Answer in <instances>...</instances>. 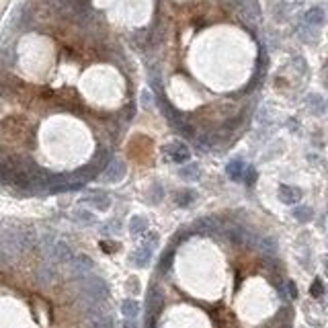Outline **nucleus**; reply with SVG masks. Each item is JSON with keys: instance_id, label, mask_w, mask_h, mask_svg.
Returning a JSON list of instances; mask_svg holds the SVG:
<instances>
[{"instance_id": "nucleus-1", "label": "nucleus", "mask_w": 328, "mask_h": 328, "mask_svg": "<svg viewBox=\"0 0 328 328\" xmlns=\"http://www.w3.org/2000/svg\"><path fill=\"white\" fill-rule=\"evenodd\" d=\"M80 293L84 296V300H92V302H101L103 304L109 298V285L101 277L82 275L80 277Z\"/></svg>"}, {"instance_id": "nucleus-2", "label": "nucleus", "mask_w": 328, "mask_h": 328, "mask_svg": "<svg viewBox=\"0 0 328 328\" xmlns=\"http://www.w3.org/2000/svg\"><path fill=\"white\" fill-rule=\"evenodd\" d=\"M162 304H164V293L158 287H150L148 298H146V310H148L146 324L148 326H154L156 324V318H158V314L162 310Z\"/></svg>"}, {"instance_id": "nucleus-3", "label": "nucleus", "mask_w": 328, "mask_h": 328, "mask_svg": "<svg viewBox=\"0 0 328 328\" xmlns=\"http://www.w3.org/2000/svg\"><path fill=\"white\" fill-rule=\"evenodd\" d=\"M167 154H169V158L173 160V162H187L189 158H191V152H189V148L183 144V142H171L167 148Z\"/></svg>"}, {"instance_id": "nucleus-4", "label": "nucleus", "mask_w": 328, "mask_h": 328, "mask_svg": "<svg viewBox=\"0 0 328 328\" xmlns=\"http://www.w3.org/2000/svg\"><path fill=\"white\" fill-rule=\"evenodd\" d=\"M193 230L203 232V234H220L224 228H222V222L217 220V217L209 215V217H201V220L193 226Z\"/></svg>"}, {"instance_id": "nucleus-5", "label": "nucleus", "mask_w": 328, "mask_h": 328, "mask_svg": "<svg viewBox=\"0 0 328 328\" xmlns=\"http://www.w3.org/2000/svg\"><path fill=\"white\" fill-rule=\"evenodd\" d=\"M125 177V162L121 160H111L105 169V179L109 183H119Z\"/></svg>"}, {"instance_id": "nucleus-6", "label": "nucleus", "mask_w": 328, "mask_h": 328, "mask_svg": "<svg viewBox=\"0 0 328 328\" xmlns=\"http://www.w3.org/2000/svg\"><path fill=\"white\" fill-rule=\"evenodd\" d=\"M51 256L56 258L58 263H72V258H74V252H72V248L66 244V242H56L53 244V252H51Z\"/></svg>"}, {"instance_id": "nucleus-7", "label": "nucleus", "mask_w": 328, "mask_h": 328, "mask_svg": "<svg viewBox=\"0 0 328 328\" xmlns=\"http://www.w3.org/2000/svg\"><path fill=\"white\" fill-rule=\"evenodd\" d=\"M150 258H152V246L150 244H142L138 250L132 252V263L136 267H148Z\"/></svg>"}, {"instance_id": "nucleus-8", "label": "nucleus", "mask_w": 328, "mask_h": 328, "mask_svg": "<svg viewBox=\"0 0 328 328\" xmlns=\"http://www.w3.org/2000/svg\"><path fill=\"white\" fill-rule=\"evenodd\" d=\"M279 197H281V201H283V203L293 205V203H298V201H300L302 191H300L298 187H291V185H281V187H279Z\"/></svg>"}, {"instance_id": "nucleus-9", "label": "nucleus", "mask_w": 328, "mask_h": 328, "mask_svg": "<svg viewBox=\"0 0 328 328\" xmlns=\"http://www.w3.org/2000/svg\"><path fill=\"white\" fill-rule=\"evenodd\" d=\"M324 21H326V15H324V9H320V7L310 9L304 17V23L308 27H320V25H324Z\"/></svg>"}, {"instance_id": "nucleus-10", "label": "nucleus", "mask_w": 328, "mask_h": 328, "mask_svg": "<svg viewBox=\"0 0 328 328\" xmlns=\"http://www.w3.org/2000/svg\"><path fill=\"white\" fill-rule=\"evenodd\" d=\"M244 173H246V164L242 160H232L228 162V167H226V175L234 181H242L244 179Z\"/></svg>"}, {"instance_id": "nucleus-11", "label": "nucleus", "mask_w": 328, "mask_h": 328, "mask_svg": "<svg viewBox=\"0 0 328 328\" xmlns=\"http://www.w3.org/2000/svg\"><path fill=\"white\" fill-rule=\"evenodd\" d=\"M72 265H74V271L78 273V275H86V273H88V271H92V267H94L92 258H90V256H86V254H80V256L72 258Z\"/></svg>"}, {"instance_id": "nucleus-12", "label": "nucleus", "mask_w": 328, "mask_h": 328, "mask_svg": "<svg viewBox=\"0 0 328 328\" xmlns=\"http://www.w3.org/2000/svg\"><path fill=\"white\" fill-rule=\"evenodd\" d=\"M35 277H37V281H39V283L47 285V283H51L53 279H56V269H53V267H49L47 263H43V265H41V267L37 269Z\"/></svg>"}, {"instance_id": "nucleus-13", "label": "nucleus", "mask_w": 328, "mask_h": 328, "mask_svg": "<svg viewBox=\"0 0 328 328\" xmlns=\"http://www.w3.org/2000/svg\"><path fill=\"white\" fill-rule=\"evenodd\" d=\"M181 177L185 181H199L201 179V167H199V164H195V162L185 164V167L181 169Z\"/></svg>"}, {"instance_id": "nucleus-14", "label": "nucleus", "mask_w": 328, "mask_h": 328, "mask_svg": "<svg viewBox=\"0 0 328 328\" xmlns=\"http://www.w3.org/2000/svg\"><path fill=\"white\" fill-rule=\"evenodd\" d=\"M88 203H90L92 207L105 211V209H109V205H111V197H109L107 193H94V195L88 197Z\"/></svg>"}, {"instance_id": "nucleus-15", "label": "nucleus", "mask_w": 328, "mask_h": 328, "mask_svg": "<svg viewBox=\"0 0 328 328\" xmlns=\"http://www.w3.org/2000/svg\"><path fill=\"white\" fill-rule=\"evenodd\" d=\"M129 232L132 234H146L148 232V220L146 217H142V215H134L132 220H129Z\"/></svg>"}, {"instance_id": "nucleus-16", "label": "nucleus", "mask_w": 328, "mask_h": 328, "mask_svg": "<svg viewBox=\"0 0 328 328\" xmlns=\"http://www.w3.org/2000/svg\"><path fill=\"white\" fill-rule=\"evenodd\" d=\"M195 197H197V193H195V191H191V189L177 191V193H175V203H177V205H181V207H187V205H191V203L195 201Z\"/></svg>"}, {"instance_id": "nucleus-17", "label": "nucleus", "mask_w": 328, "mask_h": 328, "mask_svg": "<svg viewBox=\"0 0 328 328\" xmlns=\"http://www.w3.org/2000/svg\"><path fill=\"white\" fill-rule=\"evenodd\" d=\"M121 312H123L125 318H132V320H134V318L140 314V304H138L136 300L129 298V300H125V302L121 304Z\"/></svg>"}, {"instance_id": "nucleus-18", "label": "nucleus", "mask_w": 328, "mask_h": 328, "mask_svg": "<svg viewBox=\"0 0 328 328\" xmlns=\"http://www.w3.org/2000/svg\"><path fill=\"white\" fill-rule=\"evenodd\" d=\"M293 217H296L298 222L306 224V222H312V217H314V213H312V209H310V207L302 205V207H296V209H293Z\"/></svg>"}, {"instance_id": "nucleus-19", "label": "nucleus", "mask_w": 328, "mask_h": 328, "mask_svg": "<svg viewBox=\"0 0 328 328\" xmlns=\"http://www.w3.org/2000/svg\"><path fill=\"white\" fill-rule=\"evenodd\" d=\"M308 107H310L312 113L320 115V113L324 111V101H322V96H320V94H310V96H308Z\"/></svg>"}, {"instance_id": "nucleus-20", "label": "nucleus", "mask_w": 328, "mask_h": 328, "mask_svg": "<svg viewBox=\"0 0 328 328\" xmlns=\"http://www.w3.org/2000/svg\"><path fill=\"white\" fill-rule=\"evenodd\" d=\"M173 256H175V244L162 254V258H160V271L164 273V271H169V267H171V263H173Z\"/></svg>"}, {"instance_id": "nucleus-21", "label": "nucleus", "mask_w": 328, "mask_h": 328, "mask_svg": "<svg viewBox=\"0 0 328 328\" xmlns=\"http://www.w3.org/2000/svg\"><path fill=\"white\" fill-rule=\"evenodd\" d=\"M74 217H76L78 222H84V224H92V222H94V217H92V213H90V211H86V209H76Z\"/></svg>"}, {"instance_id": "nucleus-22", "label": "nucleus", "mask_w": 328, "mask_h": 328, "mask_svg": "<svg viewBox=\"0 0 328 328\" xmlns=\"http://www.w3.org/2000/svg\"><path fill=\"white\" fill-rule=\"evenodd\" d=\"M150 191H152V195H154V197H152V203H160V201H162V195H164L162 187L156 183V185H152V189H150Z\"/></svg>"}, {"instance_id": "nucleus-23", "label": "nucleus", "mask_w": 328, "mask_h": 328, "mask_svg": "<svg viewBox=\"0 0 328 328\" xmlns=\"http://www.w3.org/2000/svg\"><path fill=\"white\" fill-rule=\"evenodd\" d=\"M310 293H312L314 298H320V296L324 293V287H322V281H320V279H316V281L312 283V287H310Z\"/></svg>"}, {"instance_id": "nucleus-24", "label": "nucleus", "mask_w": 328, "mask_h": 328, "mask_svg": "<svg viewBox=\"0 0 328 328\" xmlns=\"http://www.w3.org/2000/svg\"><path fill=\"white\" fill-rule=\"evenodd\" d=\"M244 177H246V185H254V179H256V171H254V169H246Z\"/></svg>"}, {"instance_id": "nucleus-25", "label": "nucleus", "mask_w": 328, "mask_h": 328, "mask_svg": "<svg viewBox=\"0 0 328 328\" xmlns=\"http://www.w3.org/2000/svg\"><path fill=\"white\" fill-rule=\"evenodd\" d=\"M144 236H146V244H150V246L158 244V234H154V232H146Z\"/></svg>"}, {"instance_id": "nucleus-26", "label": "nucleus", "mask_w": 328, "mask_h": 328, "mask_svg": "<svg viewBox=\"0 0 328 328\" xmlns=\"http://www.w3.org/2000/svg\"><path fill=\"white\" fill-rule=\"evenodd\" d=\"M285 287H287V291H289V298H293V300H296V298H298L296 283H293V281H287V283H285Z\"/></svg>"}, {"instance_id": "nucleus-27", "label": "nucleus", "mask_w": 328, "mask_h": 328, "mask_svg": "<svg viewBox=\"0 0 328 328\" xmlns=\"http://www.w3.org/2000/svg\"><path fill=\"white\" fill-rule=\"evenodd\" d=\"M103 250H105V252H113V250H117V244H111V242H103Z\"/></svg>"}, {"instance_id": "nucleus-28", "label": "nucleus", "mask_w": 328, "mask_h": 328, "mask_svg": "<svg viewBox=\"0 0 328 328\" xmlns=\"http://www.w3.org/2000/svg\"><path fill=\"white\" fill-rule=\"evenodd\" d=\"M228 5H232V7H238V9H242L244 5H246V0H226Z\"/></svg>"}, {"instance_id": "nucleus-29", "label": "nucleus", "mask_w": 328, "mask_h": 328, "mask_svg": "<svg viewBox=\"0 0 328 328\" xmlns=\"http://www.w3.org/2000/svg\"><path fill=\"white\" fill-rule=\"evenodd\" d=\"M326 275H328V263H326Z\"/></svg>"}]
</instances>
